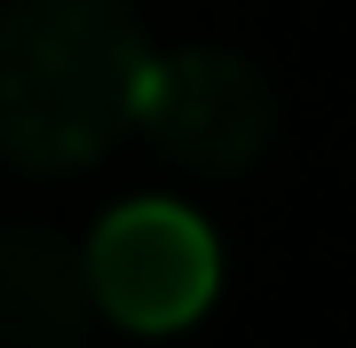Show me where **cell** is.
<instances>
[{
	"mask_svg": "<svg viewBox=\"0 0 356 348\" xmlns=\"http://www.w3.org/2000/svg\"><path fill=\"white\" fill-rule=\"evenodd\" d=\"M151 40L127 0H8L0 8V167L79 174L135 127Z\"/></svg>",
	"mask_w": 356,
	"mask_h": 348,
	"instance_id": "obj_1",
	"label": "cell"
},
{
	"mask_svg": "<svg viewBox=\"0 0 356 348\" xmlns=\"http://www.w3.org/2000/svg\"><path fill=\"white\" fill-rule=\"evenodd\" d=\"M79 277H88V309H103L111 324L182 333L222 293V245L175 198H127L79 245Z\"/></svg>",
	"mask_w": 356,
	"mask_h": 348,
	"instance_id": "obj_2",
	"label": "cell"
},
{
	"mask_svg": "<svg viewBox=\"0 0 356 348\" xmlns=\"http://www.w3.org/2000/svg\"><path fill=\"white\" fill-rule=\"evenodd\" d=\"M135 127L151 135V151L166 167H182L198 182H229L269 151L277 95L245 56L182 48V56H151L143 95H135Z\"/></svg>",
	"mask_w": 356,
	"mask_h": 348,
	"instance_id": "obj_3",
	"label": "cell"
},
{
	"mask_svg": "<svg viewBox=\"0 0 356 348\" xmlns=\"http://www.w3.org/2000/svg\"><path fill=\"white\" fill-rule=\"evenodd\" d=\"M88 277L79 245L56 230H0V348H88Z\"/></svg>",
	"mask_w": 356,
	"mask_h": 348,
	"instance_id": "obj_4",
	"label": "cell"
}]
</instances>
